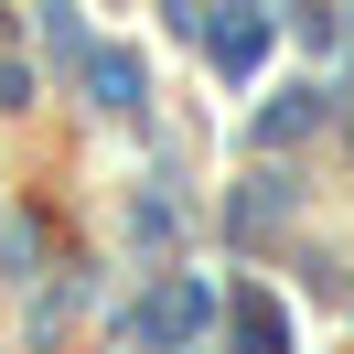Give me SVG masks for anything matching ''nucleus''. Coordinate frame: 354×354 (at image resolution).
<instances>
[{
  "instance_id": "obj_1",
  "label": "nucleus",
  "mask_w": 354,
  "mask_h": 354,
  "mask_svg": "<svg viewBox=\"0 0 354 354\" xmlns=\"http://www.w3.org/2000/svg\"><path fill=\"white\" fill-rule=\"evenodd\" d=\"M236 344H247V354H290V333H279V301H236Z\"/></svg>"
}]
</instances>
